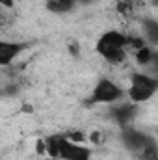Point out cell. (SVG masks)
Listing matches in <instances>:
<instances>
[{"instance_id":"6da1fadb","label":"cell","mask_w":158,"mask_h":160,"mask_svg":"<svg viewBox=\"0 0 158 160\" xmlns=\"http://www.w3.org/2000/svg\"><path fill=\"white\" fill-rule=\"evenodd\" d=\"M121 143L138 160H158V142L151 134H147L140 128H134L130 125L123 127L121 128Z\"/></svg>"},{"instance_id":"5b68a950","label":"cell","mask_w":158,"mask_h":160,"mask_svg":"<svg viewBox=\"0 0 158 160\" xmlns=\"http://www.w3.org/2000/svg\"><path fill=\"white\" fill-rule=\"evenodd\" d=\"M60 160H91V149L82 145L80 142H73L65 134L60 149Z\"/></svg>"},{"instance_id":"7c38bea8","label":"cell","mask_w":158,"mask_h":160,"mask_svg":"<svg viewBox=\"0 0 158 160\" xmlns=\"http://www.w3.org/2000/svg\"><path fill=\"white\" fill-rule=\"evenodd\" d=\"M91 2H95V0H78V4H91Z\"/></svg>"},{"instance_id":"8fae6325","label":"cell","mask_w":158,"mask_h":160,"mask_svg":"<svg viewBox=\"0 0 158 160\" xmlns=\"http://www.w3.org/2000/svg\"><path fill=\"white\" fill-rule=\"evenodd\" d=\"M0 4H2L6 9H9V8H13V6H15V0H0Z\"/></svg>"},{"instance_id":"9c48e42d","label":"cell","mask_w":158,"mask_h":160,"mask_svg":"<svg viewBox=\"0 0 158 160\" xmlns=\"http://www.w3.org/2000/svg\"><path fill=\"white\" fill-rule=\"evenodd\" d=\"M75 4H78V0H45V8L52 13H69L73 11Z\"/></svg>"},{"instance_id":"30bf717a","label":"cell","mask_w":158,"mask_h":160,"mask_svg":"<svg viewBox=\"0 0 158 160\" xmlns=\"http://www.w3.org/2000/svg\"><path fill=\"white\" fill-rule=\"evenodd\" d=\"M65 134H52L48 138H45V147H47V155L50 158H60V149L63 143Z\"/></svg>"},{"instance_id":"277c9868","label":"cell","mask_w":158,"mask_h":160,"mask_svg":"<svg viewBox=\"0 0 158 160\" xmlns=\"http://www.w3.org/2000/svg\"><path fill=\"white\" fill-rule=\"evenodd\" d=\"M125 93H126V89H123L114 80L99 78L91 89L89 104H116Z\"/></svg>"},{"instance_id":"ba28073f","label":"cell","mask_w":158,"mask_h":160,"mask_svg":"<svg viewBox=\"0 0 158 160\" xmlns=\"http://www.w3.org/2000/svg\"><path fill=\"white\" fill-rule=\"evenodd\" d=\"M141 30H143L145 41L153 47H158V21H155V19L141 21Z\"/></svg>"},{"instance_id":"52a82bcc","label":"cell","mask_w":158,"mask_h":160,"mask_svg":"<svg viewBox=\"0 0 158 160\" xmlns=\"http://www.w3.org/2000/svg\"><path fill=\"white\" fill-rule=\"evenodd\" d=\"M136 106H138V104H134V102L114 104V106L110 108V118L116 121L121 128H123V127H128L130 121L134 119V116H136Z\"/></svg>"},{"instance_id":"7a4b0ae2","label":"cell","mask_w":158,"mask_h":160,"mask_svg":"<svg viewBox=\"0 0 158 160\" xmlns=\"http://www.w3.org/2000/svg\"><path fill=\"white\" fill-rule=\"evenodd\" d=\"M126 48H128V36L119 30L104 32L95 43L97 54L112 65H119L126 60Z\"/></svg>"},{"instance_id":"8992f818","label":"cell","mask_w":158,"mask_h":160,"mask_svg":"<svg viewBox=\"0 0 158 160\" xmlns=\"http://www.w3.org/2000/svg\"><path fill=\"white\" fill-rule=\"evenodd\" d=\"M30 43H21V41H0V65L7 67L24 48H28Z\"/></svg>"},{"instance_id":"4fadbf2b","label":"cell","mask_w":158,"mask_h":160,"mask_svg":"<svg viewBox=\"0 0 158 160\" xmlns=\"http://www.w3.org/2000/svg\"><path fill=\"white\" fill-rule=\"evenodd\" d=\"M151 6L153 8H158V0H151Z\"/></svg>"},{"instance_id":"3957f363","label":"cell","mask_w":158,"mask_h":160,"mask_svg":"<svg viewBox=\"0 0 158 160\" xmlns=\"http://www.w3.org/2000/svg\"><path fill=\"white\" fill-rule=\"evenodd\" d=\"M158 91V80L147 73H132L128 88H126V95L128 101L134 104H143L149 99L155 97Z\"/></svg>"}]
</instances>
